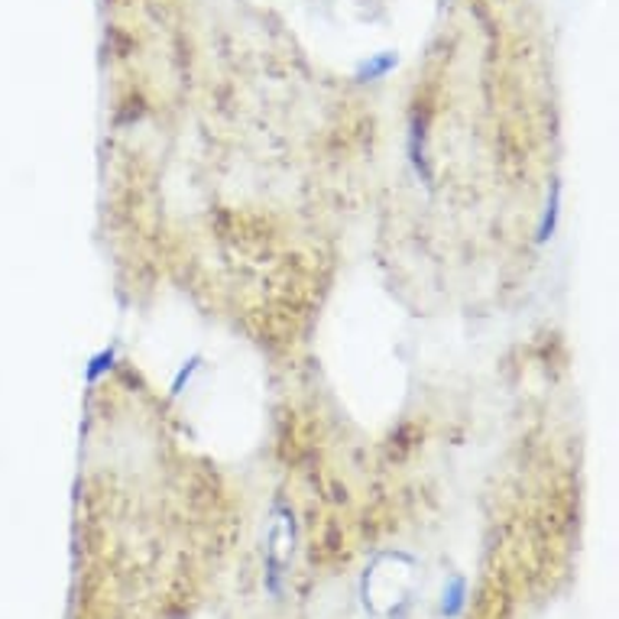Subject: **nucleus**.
Returning <instances> with one entry per match:
<instances>
[{"label": "nucleus", "mask_w": 619, "mask_h": 619, "mask_svg": "<svg viewBox=\"0 0 619 619\" xmlns=\"http://www.w3.org/2000/svg\"><path fill=\"white\" fill-rule=\"evenodd\" d=\"M460 600H464V580H455L451 590H448V600H445V613H448V617H457Z\"/></svg>", "instance_id": "1"}]
</instances>
